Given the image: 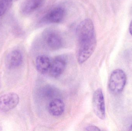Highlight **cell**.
I'll list each match as a JSON object with an SVG mask.
<instances>
[{
	"mask_svg": "<svg viewBox=\"0 0 132 131\" xmlns=\"http://www.w3.org/2000/svg\"><path fill=\"white\" fill-rule=\"evenodd\" d=\"M76 35L79 45L78 62L82 64L90 57L97 45L94 25L89 18L84 19L77 26Z\"/></svg>",
	"mask_w": 132,
	"mask_h": 131,
	"instance_id": "cell-1",
	"label": "cell"
},
{
	"mask_svg": "<svg viewBox=\"0 0 132 131\" xmlns=\"http://www.w3.org/2000/svg\"><path fill=\"white\" fill-rule=\"evenodd\" d=\"M42 39L46 45L51 50H59L63 46L64 41L62 35L55 29L47 28L43 32Z\"/></svg>",
	"mask_w": 132,
	"mask_h": 131,
	"instance_id": "cell-2",
	"label": "cell"
},
{
	"mask_svg": "<svg viewBox=\"0 0 132 131\" xmlns=\"http://www.w3.org/2000/svg\"><path fill=\"white\" fill-rule=\"evenodd\" d=\"M126 82V76L121 69H116L113 72L109 79V87L114 94L121 93L124 89Z\"/></svg>",
	"mask_w": 132,
	"mask_h": 131,
	"instance_id": "cell-3",
	"label": "cell"
},
{
	"mask_svg": "<svg viewBox=\"0 0 132 131\" xmlns=\"http://www.w3.org/2000/svg\"><path fill=\"white\" fill-rule=\"evenodd\" d=\"M92 103L95 114L100 119H104L105 117L104 98L101 88H98L94 93Z\"/></svg>",
	"mask_w": 132,
	"mask_h": 131,
	"instance_id": "cell-4",
	"label": "cell"
},
{
	"mask_svg": "<svg viewBox=\"0 0 132 131\" xmlns=\"http://www.w3.org/2000/svg\"><path fill=\"white\" fill-rule=\"evenodd\" d=\"M65 15V9L62 7H56L53 8L44 15L41 22L45 24H57L60 23Z\"/></svg>",
	"mask_w": 132,
	"mask_h": 131,
	"instance_id": "cell-5",
	"label": "cell"
},
{
	"mask_svg": "<svg viewBox=\"0 0 132 131\" xmlns=\"http://www.w3.org/2000/svg\"><path fill=\"white\" fill-rule=\"evenodd\" d=\"M18 95L14 93H10L0 97V111L7 112L14 108L19 104Z\"/></svg>",
	"mask_w": 132,
	"mask_h": 131,
	"instance_id": "cell-6",
	"label": "cell"
},
{
	"mask_svg": "<svg viewBox=\"0 0 132 131\" xmlns=\"http://www.w3.org/2000/svg\"><path fill=\"white\" fill-rule=\"evenodd\" d=\"M66 59L64 56H59L56 57L52 62L49 70L52 77H58L64 72L67 65Z\"/></svg>",
	"mask_w": 132,
	"mask_h": 131,
	"instance_id": "cell-7",
	"label": "cell"
},
{
	"mask_svg": "<svg viewBox=\"0 0 132 131\" xmlns=\"http://www.w3.org/2000/svg\"><path fill=\"white\" fill-rule=\"evenodd\" d=\"M45 0H24L21 7V11L24 15L33 13L41 7Z\"/></svg>",
	"mask_w": 132,
	"mask_h": 131,
	"instance_id": "cell-8",
	"label": "cell"
},
{
	"mask_svg": "<svg viewBox=\"0 0 132 131\" xmlns=\"http://www.w3.org/2000/svg\"><path fill=\"white\" fill-rule=\"evenodd\" d=\"M23 57L19 50H14L9 54L6 58L7 67L9 69H14L20 66L22 63Z\"/></svg>",
	"mask_w": 132,
	"mask_h": 131,
	"instance_id": "cell-9",
	"label": "cell"
},
{
	"mask_svg": "<svg viewBox=\"0 0 132 131\" xmlns=\"http://www.w3.org/2000/svg\"><path fill=\"white\" fill-rule=\"evenodd\" d=\"M48 109L51 115L55 117H59L62 115L65 111V104L60 98H54L50 103Z\"/></svg>",
	"mask_w": 132,
	"mask_h": 131,
	"instance_id": "cell-10",
	"label": "cell"
},
{
	"mask_svg": "<svg viewBox=\"0 0 132 131\" xmlns=\"http://www.w3.org/2000/svg\"><path fill=\"white\" fill-rule=\"evenodd\" d=\"M52 62L48 56L41 55L36 60V66L39 72L42 74L47 73L50 70Z\"/></svg>",
	"mask_w": 132,
	"mask_h": 131,
	"instance_id": "cell-11",
	"label": "cell"
},
{
	"mask_svg": "<svg viewBox=\"0 0 132 131\" xmlns=\"http://www.w3.org/2000/svg\"><path fill=\"white\" fill-rule=\"evenodd\" d=\"M41 95L43 97L48 99H54L59 95V91L56 88L52 85L44 86L41 90Z\"/></svg>",
	"mask_w": 132,
	"mask_h": 131,
	"instance_id": "cell-12",
	"label": "cell"
},
{
	"mask_svg": "<svg viewBox=\"0 0 132 131\" xmlns=\"http://www.w3.org/2000/svg\"><path fill=\"white\" fill-rule=\"evenodd\" d=\"M12 2V0H0V17L5 13Z\"/></svg>",
	"mask_w": 132,
	"mask_h": 131,
	"instance_id": "cell-13",
	"label": "cell"
},
{
	"mask_svg": "<svg viewBox=\"0 0 132 131\" xmlns=\"http://www.w3.org/2000/svg\"><path fill=\"white\" fill-rule=\"evenodd\" d=\"M86 131H100V129L97 127L95 126H89L86 127L85 128Z\"/></svg>",
	"mask_w": 132,
	"mask_h": 131,
	"instance_id": "cell-14",
	"label": "cell"
},
{
	"mask_svg": "<svg viewBox=\"0 0 132 131\" xmlns=\"http://www.w3.org/2000/svg\"><path fill=\"white\" fill-rule=\"evenodd\" d=\"M129 31L130 34L132 36V20L130 22V25H129Z\"/></svg>",
	"mask_w": 132,
	"mask_h": 131,
	"instance_id": "cell-15",
	"label": "cell"
},
{
	"mask_svg": "<svg viewBox=\"0 0 132 131\" xmlns=\"http://www.w3.org/2000/svg\"><path fill=\"white\" fill-rule=\"evenodd\" d=\"M129 130L132 131V124L130 126L129 128Z\"/></svg>",
	"mask_w": 132,
	"mask_h": 131,
	"instance_id": "cell-16",
	"label": "cell"
},
{
	"mask_svg": "<svg viewBox=\"0 0 132 131\" xmlns=\"http://www.w3.org/2000/svg\"><path fill=\"white\" fill-rule=\"evenodd\" d=\"M12 1H18V0H12Z\"/></svg>",
	"mask_w": 132,
	"mask_h": 131,
	"instance_id": "cell-17",
	"label": "cell"
}]
</instances>
